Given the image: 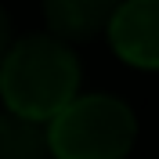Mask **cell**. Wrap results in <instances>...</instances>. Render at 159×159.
Wrapping results in <instances>:
<instances>
[{"mask_svg":"<svg viewBox=\"0 0 159 159\" xmlns=\"http://www.w3.org/2000/svg\"><path fill=\"white\" fill-rule=\"evenodd\" d=\"M134 134V112L112 94L72 98L43 130L47 152L58 159H123Z\"/></svg>","mask_w":159,"mask_h":159,"instance_id":"obj_2","label":"cell"},{"mask_svg":"<svg viewBox=\"0 0 159 159\" xmlns=\"http://www.w3.org/2000/svg\"><path fill=\"white\" fill-rule=\"evenodd\" d=\"M7 47H11V25H7V15H4V7H0V61H4Z\"/></svg>","mask_w":159,"mask_h":159,"instance_id":"obj_6","label":"cell"},{"mask_svg":"<svg viewBox=\"0 0 159 159\" xmlns=\"http://www.w3.org/2000/svg\"><path fill=\"white\" fill-rule=\"evenodd\" d=\"M80 87V61L69 43L33 33L15 40L0 61V98L11 116L25 123H51Z\"/></svg>","mask_w":159,"mask_h":159,"instance_id":"obj_1","label":"cell"},{"mask_svg":"<svg viewBox=\"0 0 159 159\" xmlns=\"http://www.w3.org/2000/svg\"><path fill=\"white\" fill-rule=\"evenodd\" d=\"M109 40L123 61L159 69V0H127L109 22Z\"/></svg>","mask_w":159,"mask_h":159,"instance_id":"obj_3","label":"cell"},{"mask_svg":"<svg viewBox=\"0 0 159 159\" xmlns=\"http://www.w3.org/2000/svg\"><path fill=\"white\" fill-rule=\"evenodd\" d=\"M0 159H47L43 130L11 112H0Z\"/></svg>","mask_w":159,"mask_h":159,"instance_id":"obj_5","label":"cell"},{"mask_svg":"<svg viewBox=\"0 0 159 159\" xmlns=\"http://www.w3.org/2000/svg\"><path fill=\"white\" fill-rule=\"evenodd\" d=\"M119 0H43L51 36L54 40H90L101 29H109L116 18Z\"/></svg>","mask_w":159,"mask_h":159,"instance_id":"obj_4","label":"cell"}]
</instances>
